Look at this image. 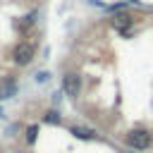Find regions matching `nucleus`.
Here are the masks:
<instances>
[{"label":"nucleus","instance_id":"nucleus-3","mask_svg":"<svg viewBox=\"0 0 153 153\" xmlns=\"http://www.w3.org/2000/svg\"><path fill=\"white\" fill-rule=\"evenodd\" d=\"M62 91L69 96V98H76L81 93V76L76 72H69L62 76Z\"/></svg>","mask_w":153,"mask_h":153},{"label":"nucleus","instance_id":"nucleus-8","mask_svg":"<svg viewBox=\"0 0 153 153\" xmlns=\"http://www.w3.org/2000/svg\"><path fill=\"white\" fill-rule=\"evenodd\" d=\"M36 134H38V127H36V124H33V127H29V129H26V141H29V143H33V141H36Z\"/></svg>","mask_w":153,"mask_h":153},{"label":"nucleus","instance_id":"nucleus-10","mask_svg":"<svg viewBox=\"0 0 153 153\" xmlns=\"http://www.w3.org/2000/svg\"><path fill=\"white\" fill-rule=\"evenodd\" d=\"M17 153H22V151H17Z\"/></svg>","mask_w":153,"mask_h":153},{"label":"nucleus","instance_id":"nucleus-6","mask_svg":"<svg viewBox=\"0 0 153 153\" xmlns=\"http://www.w3.org/2000/svg\"><path fill=\"white\" fill-rule=\"evenodd\" d=\"M43 122H50V124H60V115L50 110V112H45V115H43Z\"/></svg>","mask_w":153,"mask_h":153},{"label":"nucleus","instance_id":"nucleus-7","mask_svg":"<svg viewBox=\"0 0 153 153\" xmlns=\"http://www.w3.org/2000/svg\"><path fill=\"white\" fill-rule=\"evenodd\" d=\"M14 93V84H5L2 88H0V98H10Z\"/></svg>","mask_w":153,"mask_h":153},{"label":"nucleus","instance_id":"nucleus-2","mask_svg":"<svg viewBox=\"0 0 153 153\" xmlns=\"http://www.w3.org/2000/svg\"><path fill=\"white\" fill-rule=\"evenodd\" d=\"M12 60H14V65H19V67L29 65V62L33 60V45L26 43V41H19V43L12 48Z\"/></svg>","mask_w":153,"mask_h":153},{"label":"nucleus","instance_id":"nucleus-4","mask_svg":"<svg viewBox=\"0 0 153 153\" xmlns=\"http://www.w3.org/2000/svg\"><path fill=\"white\" fill-rule=\"evenodd\" d=\"M112 26L117 29V31H129L131 26H134V17L129 14V12H120V14H115L112 17Z\"/></svg>","mask_w":153,"mask_h":153},{"label":"nucleus","instance_id":"nucleus-1","mask_svg":"<svg viewBox=\"0 0 153 153\" xmlns=\"http://www.w3.org/2000/svg\"><path fill=\"white\" fill-rule=\"evenodd\" d=\"M151 141H153V136H151L146 129H131V131L124 136V143H127L129 148H134V151H146V148L151 146Z\"/></svg>","mask_w":153,"mask_h":153},{"label":"nucleus","instance_id":"nucleus-5","mask_svg":"<svg viewBox=\"0 0 153 153\" xmlns=\"http://www.w3.org/2000/svg\"><path fill=\"white\" fill-rule=\"evenodd\" d=\"M72 134L76 139H93V129H86V127H72Z\"/></svg>","mask_w":153,"mask_h":153},{"label":"nucleus","instance_id":"nucleus-9","mask_svg":"<svg viewBox=\"0 0 153 153\" xmlns=\"http://www.w3.org/2000/svg\"><path fill=\"white\" fill-rule=\"evenodd\" d=\"M48 76H50V74H45V72H38V74H36V79H38V81H45Z\"/></svg>","mask_w":153,"mask_h":153}]
</instances>
